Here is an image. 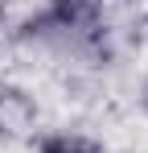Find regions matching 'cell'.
Returning <instances> with one entry per match:
<instances>
[{"label":"cell","instance_id":"cell-1","mask_svg":"<svg viewBox=\"0 0 148 153\" xmlns=\"http://www.w3.org/2000/svg\"><path fill=\"white\" fill-rule=\"evenodd\" d=\"M29 37L70 54L99 50L107 42L103 0H41V8L29 17Z\"/></svg>","mask_w":148,"mask_h":153},{"label":"cell","instance_id":"cell-2","mask_svg":"<svg viewBox=\"0 0 148 153\" xmlns=\"http://www.w3.org/2000/svg\"><path fill=\"white\" fill-rule=\"evenodd\" d=\"M33 153H111L103 141H95V137H86V132H70V128H53V132H45L37 145H33Z\"/></svg>","mask_w":148,"mask_h":153},{"label":"cell","instance_id":"cell-3","mask_svg":"<svg viewBox=\"0 0 148 153\" xmlns=\"http://www.w3.org/2000/svg\"><path fill=\"white\" fill-rule=\"evenodd\" d=\"M140 108H144V116H148V83L140 87Z\"/></svg>","mask_w":148,"mask_h":153},{"label":"cell","instance_id":"cell-4","mask_svg":"<svg viewBox=\"0 0 148 153\" xmlns=\"http://www.w3.org/2000/svg\"><path fill=\"white\" fill-rule=\"evenodd\" d=\"M4 21H8V8H4V0H0V33H4Z\"/></svg>","mask_w":148,"mask_h":153}]
</instances>
